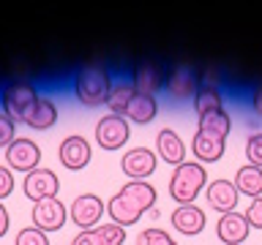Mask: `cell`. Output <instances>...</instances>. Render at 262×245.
Here are the masks:
<instances>
[{"instance_id": "obj_1", "label": "cell", "mask_w": 262, "mask_h": 245, "mask_svg": "<svg viewBox=\"0 0 262 245\" xmlns=\"http://www.w3.org/2000/svg\"><path fill=\"white\" fill-rule=\"evenodd\" d=\"M156 199H159V191H156L147 180H128V183L106 202V212H110L112 224L126 229V226H134L145 212L156 210Z\"/></svg>"}, {"instance_id": "obj_2", "label": "cell", "mask_w": 262, "mask_h": 245, "mask_svg": "<svg viewBox=\"0 0 262 245\" xmlns=\"http://www.w3.org/2000/svg\"><path fill=\"white\" fill-rule=\"evenodd\" d=\"M112 71L101 63H85L79 65L77 71L71 74V93L74 98L88 106V109H96V106L106 104V95H110L112 87Z\"/></svg>"}, {"instance_id": "obj_3", "label": "cell", "mask_w": 262, "mask_h": 245, "mask_svg": "<svg viewBox=\"0 0 262 245\" xmlns=\"http://www.w3.org/2000/svg\"><path fill=\"white\" fill-rule=\"evenodd\" d=\"M208 188V169L200 161H183L172 169L169 177V196L178 204H196V196Z\"/></svg>"}, {"instance_id": "obj_4", "label": "cell", "mask_w": 262, "mask_h": 245, "mask_svg": "<svg viewBox=\"0 0 262 245\" xmlns=\"http://www.w3.org/2000/svg\"><path fill=\"white\" fill-rule=\"evenodd\" d=\"M38 87L30 79H8L0 85V112L8 114L14 122H22L30 106L38 101Z\"/></svg>"}, {"instance_id": "obj_5", "label": "cell", "mask_w": 262, "mask_h": 245, "mask_svg": "<svg viewBox=\"0 0 262 245\" xmlns=\"http://www.w3.org/2000/svg\"><path fill=\"white\" fill-rule=\"evenodd\" d=\"M200 71L188 63H175L167 71V79H164V93H167L175 104H186L194 101L196 90H200Z\"/></svg>"}, {"instance_id": "obj_6", "label": "cell", "mask_w": 262, "mask_h": 245, "mask_svg": "<svg viewBox=\"0 0 262 245\" xmlns=\"http://www.w3.org/2000/svg\"><path fill=\"white\" fill-rule=\"evenodd\" d=\"M104 212H106V202L98 193H79V196H74V202L69 204V220L74 226H79V232L96 229L101 224Z\"/></svg>"}, {"instance_id": "obj_7", "label": "cell", "mask_w": 262, "mask_h": 245, "mask_svg": "<svg viewBox=\"0 0 262 245\" xmlns=\"http://www.w3.org/2000/svg\"><path fill=\"white\" fill-rule=\"evenodd\" d=\"M96 144L101 150L112 153V150H120V147L128 144V136H131V122L126 117H118V114H104L101 120L96 122Z\"/></svg>"}, {"instance_id": "obj_8", "label": "cell", "mask_w": 262, "mask_h": 245, "mask_svg": "<svg viewBox=\"0 0 262 245\" xmlns=\"http://www.w3.org/2000/svg\"><path fill=\"white\" fill-rule=\"evenodd\" d=\"M57 191H60V177L47 166H38V169L28 172L22 180V193L28 196L33 204L44 202V199H55Z\"/></svg>"}, {"instance_id": "obj_9", "label": "cell", "mask_w": 262, "mask_h": 245, "mask_svg": "<svg viewBox=\"0 0 262 245\" xmlns=\"http://www.w3.org/2000/svg\"><path fill=\"white\" fill-rule=\"evenodd\" d=\"M3 153H6V166L11 172H22V175L38 169L41 163V147L28 136H16Z\"/></svg>"}, {"instance_id": "obj_10", "label": "cell", "mask_w": 262, "mask_h": 245, "mask_svg": "<svg viewBox=\"0 0 262 245\" xmlns=\"http://www.w3.org/2000/svg\"><path fill=\"white\" fill-rule=\"evenodd\" d=\"M131 87L139 95H153L159 90H164V79H167V71L161 68L156 60H137L134 68H131Z\"/></svg>"}, {"instance_id": "obj_11", "label": "cell", "mask_w": 262, "mask_h": 245, "mask_svg": "<svg viewBox=\"0 0 262 245\" xmlns=\"http://www.w3.org/2000/svg\"><path fill=\"white\" fill-rule=\"evenodd\" d=\"M30 218H33V226L41 229L44 234H52V232H60L69 220V210L66 204L57 199H44V202H36L30 210Z\"/></svg>"}, {"instance_id": "obj_12", "label": "cell", "mask_w": 262, "mask_h": 245, "mask_svg": "<svg viewBox=\"0 0 262 245\" xmlns=\"http://www.w3.org/2000/svg\"><path fill=\"white\" fill-rule=\"evenodd\" d=\"M120 169L128 180H147L159 169V155L150 147H131V150L123 153Z\"/></svg>"}, {"instance_id": "obj_13", "label": "cell", "mask_w": 262, "mask_h": 245, "mask_svg": "<svg viewBox=\"0 0 262 245\" xmlns=\"http://www.w3.org/2000/svg\"><path fill=\"white\" fill-rule=\"evenodd\" d=\"M90 158H93V144H90L85 136H79V134L66 136L63 142L57 144V161H60L69 172L85 169L90 163Z\"/></svg>"}, {"instance_id": "obj_14", "label": "cell", "mask_w": 262, "mask_h": 245, "mask_svg": "<svg viewBox=\"0 0 262 245\" xmlns=\"http://www.w3.org/2000/svg\"><path fill=\"white\" fill-rule=\"evenodd\" d=\"M237 196H241V193H237L235 183H232V180H224V177L210 180L208 188H205V199H208L210 210L221 212V215H227V212H235Z\"/></svg>"}, {"instance_id": "obj_15", "label": "cell", "mask_w": 262, "mask_h": 245, "mask_svg": "<svg viewBox=\"0 0 262 245\" xmlns=\"http://www.w3.org/2000/svg\"><path fill=\"white\" fill-rule=\"evenodd\" d=\"M249 234H251V226H249V220L243 218V212H227V215H219V224H216L219 242H224V245H246Z\"/></svg>"}, {"instance_id": "obj_16", "label": "cell", "mask_w": 262, "mask_h": 245, "mask_svg": "<svg viewBox=\"0 0 262 245\" xmlns=\"http://www.w3.org/2000/svg\"><path fill=\"white\" fill-rule=\"evenodd\" d=\"M169 220L175 226V232L186 234V237H196V234H202L205 224H208V215H205V210L200 204H180L169 215Z\"/></svg>"}, {"instance_id": "obj_17", "label": "cell", "mask_w": 262, "mask_h": 245, "mask_svg": "<svg viewBox=\"0 0 262 245\" xmlns=\"http://www.w3.org/2000/svg\"><path fill=\"white\" fill-rule=\"evenodd\" d=\"M126 242V229L106 220V224H98L96 229H88V232H79L71 240V245H123Z\"/></svg>"}, {"instance_id": "obj_18", "label": "cell", "mask_w": 262, "mask_h": 245, "mask_svg": "<svg viewBox=\"0 0 262 245\" xmlns=\"http://www.w3.org/2000/svg\"><path fill=\"white\" fill-rule=\"evenodd\" d=\"M156 155L175 169L186 161V142L172 128H161L159 134H156Z\"/></svg>"}, {"instance_id": "obj_19", "label": "cell", "mask_w": 262, "mask_h": 245, "mask_svg": "<svg viewBox=\"0 0 262 245\" xmlns=\"http://www.w3.org/2000/svg\"><path fill=\"white\" fill-rule=\"evenodd\" d=\"M57 117H60V112H57L55 98L38 95V101L30 106V112L25 114L22 122H25L28 128H33V131H49V128H55Z\"/></svg>"}, {"instance_id": "obj_20", "label": "cell", "mask_w": 262, "mask_h": 245, "mask_svg": "<svg viewBox=\"0 0 262 245\" xmlns=\"http://www.w3.org/2000/svg\"><path fill=\"white\" fill-rule=\"evenodd\" d=\"M227 150V139L221 136H213V134H205V131H196L194 139H191V153H194V161H200L202 166L205 163H216Z\"/></svg>"}, {"instance_id": "obj_21", "label": "cell", "mask_w": 262, "mask_h": 245, "mask_svg": "<svg viewBox=\"0 0 262 245\" xmlns=\"http://www.w3.org/2000/svg\"><path fill=\"white\" fill-rule=\"evenodd\" d=\"M156 114H159V101L153 95L134 93V98H131V104L126 109V120L134 122V126H147V122L156 120Z\"/></svg>"}, {"instance_id": "obj_22", "label": "cell", "mask_w": 262, "mask_h": 245, "mask_svg": "<svg viewBox=\"0 0 262 245\" xmlns=\"http://www.w3.org/2000/svg\"><path fill=\"white\" fill-rule=\"evenodd\" d=\"M134 98V87H131V79H115L110 87V95H106V104L110 106V114H118V117H126V109Z\"/></svg>"}, {"instance_id": "obj_23", "label": "cell", "mask_w": 262, "mask_h": 245, "mask_svg": "<svg viewBox=\"0 0 262 245\" xmlns=\"http://www.w3.org/2000/svg\"><path fill=\"white\" fill-rule=\"evenodd\" d=\"M232 183L237 188V193L249 196V199H257V196H262V169L246 163V166H241V169L235 172Z\"/></svg>"}, {"instance_id": "obj_24", "label": "cell", "mask_w": 262, "mask_h": 245, "mask_svg": "<svg viewBox=\"0 0 262 245\" xmlns=\"http://www.w3.org/2000/svg\"><path fill=\"white\" fill-rule=\"evenodd\" d=\"M191 106H194L196 117H200V114H208V112L224 109V90H221V87H213V85H200V90H196Z\"/></svg>"}, {"instance_id": "obj_25", "label": "cell", "mask_w": 262, "mask_h": 245, "mask_svg": "<svg viewBox=\"0 0 262 245\" xmlns=\"http://www.w3.org/2000/svg\"><path fill=\"white\" fill-rule=\"evenodd\" d=\"M196 120H200L196 122V131H205V134H213V136H221V139H227L229 131H232V117H229L227 109L200 114Z\"/></svg>"}, {"instance_id": "obj_26", "label": "cell", "mask_w": 262, "mask_h": 245, "mask_svg": "<svg viewBox=\"0 0 262 245\" xmlns=\"http://www.w3.org/2000/svg\"><path fill=\"white\" fill-rule=\"evenodd\" d=\"M137 245H178V242H175V237L167 234L164 229L147 226V229H142V232L137 234Z\"/></svg>"}, {"instance_id": "obj_27", "label": "cell", "mask_w": 262, "mask_h": 245, "mask_svg": "<svg viewBox=\"0 0 262 245\" xmlns=\"http://www.w3.org/2000/svg\"><path fill=\"white\" fill-rule=\"evenodd\" d=\"M14 245H49V234L36 226H22L14 237Z\"/></svg>"}, {"instance_id": "obj_28", "label": "cell", "mask_w": 262, "mask_h": 245, "mask_svg": "<svg viewBox=\"0 0 262 245\" xmlns=\"http://www.w3.org/2000/svg\"><path fill=\"white\" fill-rule=\"evenodd\" d=\"M246 158H249L251 166L262 169V131H254V134L246 139Z\"/></svg>"}, {"instance_id": "obj_29", "label": "cell", "mask_w": 262, "mask_h": 245, "mask_svg": "<svg viewBox=\"0 0 262 245\" xmlns=\"http://www.w3.org/2000/svg\"><path fill=\"white\" fill-rule=\"evenodd\" d=\"M14 139H16V122L8 117V114L0 112V147L6 150V147L11 144Z\"/></svg>"}, {"instance_id": "obj_30", "label": "cell", "mask_w": 262, "mask_h": 245, "mask_svg": "<svg viewBox=\"0 0 262 245\" xmlns=\"http://www.w3.org/2000/svg\"><path fill=\"white\" fill-rule=\"evenodd\" d=\"M243 218L249 220L251 229H262V196H257V199L249 202V207H246Z\"/></svg>"}, {"instance_id": "obj_31", "label": "cell", "mask_w": 262, "mask_h": 245, "mask_svg": "<svg viewBox=\"0 0 262 245\" xmlns=\"http://www.w3.org/2000/svg\"><path fill=\"white\" fill-rule=\"evenodd\" d=\"M246 106L249 112L254 114L257 120H262V82H257L251 90H249V98H246Z\"/></svg>"}, {"instance_id": "obj_32", "label": "cell", "mask_w": 262, "mask_h": 245, "mask_svg": "<svg viewBox=\"0 0 262 245\" xmlns=\"http://www.w3.org/2000/svg\"><path fill=\"white\" fill-rule=\"evenodd\" d=\"M14 185H16L14 172L8 169V166H0V202L8 199V196L14 193Z\"/></svg>"}, {"instance_id": "obj_33", "label": "cell", "mask_w": 262, "mask_h": 245, "mask_svg": "<svg viewBox=\"0 0 262 245\" xmlns=\"http://www.w3.org/2000/svg\"><path fill=\"white\" fill-rule=\"evenodd\" d=\"M8 229H11V215H8L6 204L0 202V237H6V234H8Z\"/></svg>"}]
</instances>
